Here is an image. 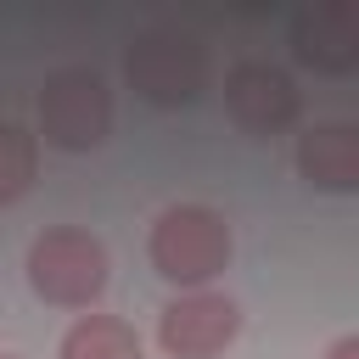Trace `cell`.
Listing matches in <instances>:
<instances>
[{"mask_svg": "<svg viewBox=\"0 0 359 359\" xmlns=\"http://www.w3.org/2000/svg\"><path fill=\"white\" fill-rule=\"evenodd\" d=\"M0 359H22V353H0Z\"/></svg>", "mask_w": 359, "mask_h": 359, "instance_id": "7c38bea8", "label": "cell"}, {"mask_svg": "<svg viewBox=\"0 0 359 359\" xmlns=\"http://www.w3.org/2000/svg\"><path fill=\"white\" fill-rule=\"evenodd\" d=\"M112 135V90L95 67H56L39 84V140L56 151H95Z\"/></svg>", "mask_w": 359, "mask_h": 359, "instance_id": "277c9868", "label": "cell"}, {"mask_svg": "<svg viewBox=\"0 0 359 359\" xmlns=\"http://www.w3.org/2000/svg\"><path fill=\"white\" fill-rule=\"evenodd\" d=\"M241 337V309L224 292H180L157 314V348L168 359H219Z\"/></svg>", "mask_w": 359, "mask_h": 359, "instance_id": "5b68a950", "label": "cell"}, {"mask_svg": "<svg viewBox=\"0 0 359 359\" xmlns=\"http://www.w3.org/2000/svg\"><path fill=\"white\" fill-rule=\"evenodd\" d=\"M224 112H230L247 135L269 140V135H286V129L297 123L303 90H297V79H292L286 67H275V62H236V67L224 73Z\"/></svg>", "mask_w": 359, "mask_h": 359, "instance_id": "8992f818", "label": "cell"}, {"mask_svg": "<svg viewBox=\"0 0 359 359\" xmlns=\"http://www.w3.org/2000/svg\"><path fill=\"white\" fill-rule=\"evenodd\" d=\"M303 185L314 191H359V129L353 123H309L292 151Z\"/></svg>", "mask_w": 359, "mask_h": 359, "instance_id": "ba28073f", "label": "cell"}, {"mask_svg": "<svg viewBox=\"0 0 359 359\" xmlns=\"http://www.w3.org/2000/svg\"><path fill=\"white\" fill-rule=\"evenodd\" d=\"M56 359H146V348H140V331H135L129 320L90 309V314H79V320L62 331Z\"/></svg>", "mask_w": 359, "mask_h": 359, "instance_id": "9c48e42d", "label": "cell"}, {"mask_svg": "<svg viewBox=\"0 0 359 359\" xmlns=\"http://www.w3.org/2000/svg\"><path fill=\"white\" fill-rule=\"evenodd\" d=\"M39 180V135L22 123H0V208L28 196Z\"/></svg>", "mask_w": 359, "mask_h": 359, "instance_id": "30bf717a", "label": "cell"}, {"mask_svg": "<svg viewBox=\"0 0 359 359\" xmlns=\"http://www.w3.org/2000/svg\"><path fill=\"white\" fill-rule=\"evenodd\" d=\"M146 258L151 269L180 286V292H202L208 280H219L236 258V230L219 208L208 202H174L151 219V236H146Z\"/></svg>", "mask_w": 359, "mask_h": 359, "instance_id": "6da1fadb", "label": "cell"}, {"mask_svg": "<svg viewBox=\"0 0 359 359\" xmlns=\"http://www.w3.org/2000/svg\"><path fill=\"white\" fill-rule=\"evenodd\" d=\"M292 50L314 73H359V6L353 0H320L292 17Z\"/></svg>", "mask_w": 359, "mask_h": 359, "instance_id": "52a82bcc", "label": "cell"}, {"mask_svg": "<svg viewBox=\"0 0 359 359\" xmlns=\"http://www.w3.org/2000/svg\"><path fill=\"white\" fill-rule=\"evenodd\" d=\"M123 79L151 107H191V101H202L208 79H213V62H208V45L191 28L157 22V28L135 34V45L123 56Z\"/></svg>", "mask_w": 359, "mask_h": 359, "instance_id": "7a4b0ae2", "label": "cell"}, {"mask_svg": "<svg viewBox=\"0 0 359 359\" xmlns=\"http://www.w3.org/2000/svg\"><path fill=\"white\" fill-rule=\"evenodd\" d=\"M28 286L34 297H45L50 309H95L107 280H112V264H107V247L79 230V224H50L34 236L28 247Z\"/></svg>", "mask_w": 359, "mask_h": 359, "instance_id": "3957f363", "label": "cell"}, {"mask_svg": "<svg viewBox=\"0 0 359 359\" xmlns=\"http://www.w3.org/2000/svg\"><path fill=\"white\" fill-rule=\"evenodd\" d=\"M325 359H359V337H337V342L325 348Z\"/></svg>", "mask_w": 359, "mask_h": 359, "instance_id": "8fae6325", "label": "cell"}]
</instances>
